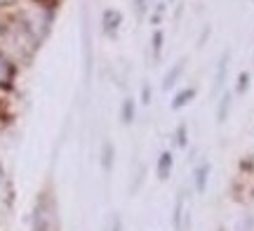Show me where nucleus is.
<instances>
[{
	"label": "nucleus",
	"mask_w": 254,
	"mask_h": 231,
	"mask_svg": "<svg viewBox=\"0 0 254 231\" xmlns=\"http://www.w3.org/2000/svg\"><path fill=\"white\" fill-rule=\"evenodd\" d=\"M160 43H163V33H160V31H155L153 33V52L155 55L160 52Z\"/></svg>",
	"instance_id": "obj_10"
},
{
	"label": "nucleus",
	"mask_w": 254,
	"mask_h": 231,
	"mask_svg": "<svg viewBox=\"0 0 254 231\" xmlns=\"http://www.w3.org/2000/svg\"><path fill=\"white\" fill-rule=\"evenodd\" d=\"M193 90H184L182 94H177V99H174V109H179V106H184V104H186V99H190V97H193Z\"/></svg>",
	"instance_id": "obj_8"
},
{
	"label": "nucleus",
	"mask_w": 254,
	"mask_h": 231,
	"mask_svg": "<svg viewBox=\"0 0 254 231\" xmlns=\"http://www.w3.org/2000/svg\"><path fill=\"white\" fill-rule=\"evenodd\" d=\"M207 175H209V165L202 163V167H198V172H195V186H198V191H205V186H207Z\"/></svg>",
	"instance_id": "obj_4"
},
{
	"label": "nucleus",
	"mask_w": 254,
	"mask_h": 231,
	"mask_svg": "<svg viewBox=\"0 0 254 231\" xmlns=\"http://www.w3.org/2000/svg\"><path fill=\"white\" fill-rule=\"evenodd\" d=\"M120 19H123L120 17V12H116V9H106V12H104V31L113 36L120 26Z\"/></svg>",
	"instance_id": "obj_2"
},
{
	"label": "nucleus",
	"mask_w": 254,
	"mask_h": 231,
	"mask_svg": "<svg viewBox=\"0 0 254 231\" xmlns=\"http://www.w3.org/2000/svg\"><path fill=\"white\" fill-rule=\"evenodd\" d=\"M226 71H228V55H224L221 64H219V71H217V90L224 85V78H226Z\"/></svg>",
	"instance_id": "obj_6"
},
{
	"label": "nucleus",
	"mask_w": 254,
	"mask_h": 231,
	"mask_svg": "<svg viewBox=\"0 0 254 231\" xmlns=\"http://www.w3.org/2000/svg\"><path fill=\"white\" fill-rule=\"evenodd\" d=\"M12 78H14V66H12L7 57L0 52V87H7L12 83Z\"/></svg>",
	"instance_id": "obj_1"
},
{
	"label": "nucleus",
	"mask_w": 254,
	"mask_h": 231,
	"mask_svg": "<svg viewBox=\"0 0 254 231\" xmlns=\"http://www.w3.org/2000/svg\"><path fill=\"white\" fill-rule=\"evenodd\" d=\"M228 104H231V99H228V97H224V99H221V109H219V113H217V118H219V120H224V118H226V113H228Z\"/></svg>",
	"instance_id": "obj_9"
},
{
	"label": "nucleus",
	"mask_w": 254,
	"mask_h": 231,
	"mask_svg": "<svg viewBox=\"0 0 254 231\" xmlns=\"http://www.w3.org/2000/svg\"><path fill=\"white\" fill-rule=\"evenodd\" d=\"M170 172H172V154L165 151L163 156H160V160H158V177H160V179H167Z\"/></svg>",
	"instance_id": "obj_3"
},
{
	"label": "nucleus",
	"mask_w": 254,
	"mask_h": 231,
	"mask_svg": "<svg viewBox=\"0 0 254 231\" xmlns=\"http://www.w3.org/2000/svg\"><path fill=\"white\" fill-rule=\"evenodd\" d=\"M182 71H184V62H177V64L172 66V71L165 76V87H172L174 80H177V76L182 74Z\"/></svg>",
	"instance_id": "obj_5"
},
{
	"label": "nucleus",
	"mask_w": 254,
	"mask_h": 231,
	"mask_svg": "<svg viewBox=\"0 0 254 231\" xmlns=\"http://www.w3.org/2000/svg\"><path fill=\"white\" fill-rule=\"evenodd\" d=\"M247 80H250V76H247V74L240 76V85H238V90H240V92H243V90L247 87Z\"/></svg>",
	"instance_id": "obj_11"
},
{
	"label": "nucleus",
	"mask_w": 254,
	"mask_h": 231,
	"mask_svg": "<svg viewBox=\"0 0 254 231\" xmlns=\"http://www.w3.org/2000/svg\"><path fill=\"white\" fill-rule=\"evenodd\" d=\"M141 97H144V102H148V97H151V87H148V85L141 90Z\"/></svg>",
	"instance_id": "obj_12"
},
{
	"label": "nucleus",
	"mask_w": 254,
	"mask_h": 231,
	"mask_svg": "<svg viewBox=\"0 0 254 231\" xmlns=\"http://www.w3.org/2000/svg\"><path fill=\"white\" fill-rule=\"evenodd\" d=\"M132 118H134V104L127 99L125 106H123V120H125V123H132Z\"/></svg>",
	"instance_id": "obj_7"
}]
</instances>
